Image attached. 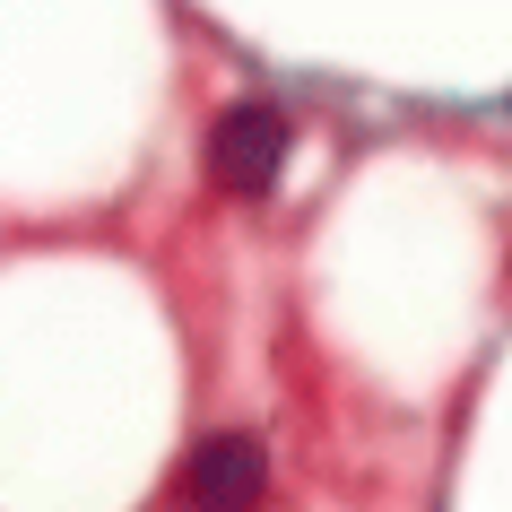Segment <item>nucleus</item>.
Returning a JSON list of instances; mask_svg holds the SVG:
<instances>
[{
  "label": "nucleus",
  "instance_id": "nucleus-1",
  "mask_svg": "<svg viewBox=\"0 0 512 512\" xmlns=\"http://www.w3.org/2000/svg\"><path fill=\"white\" fill-rule=\"evenodd\" d=\"M287 148H296L287 105H270V96H243V105H226V113L209 122V183L235 191V200H261V191L278 183Z\"/></svg>",
  "mask_w": 512,
  "mask_h": 512
},
{
  "label": "nucleus",
  "instance_id": "nucleus-2",
  "mask_svg": "<svg viewBox=\"0 0 512 512\" xmlns=\"http://www.w3.org/2000/svg\"><path fill=\"white\" fill-rule=\"evenodd\" d=\"M270 495V460L252 434H209V443H191L183 460V504L191 512H261Z\"/></svg>",
  "mask_w": 512,
  "mask_h": 512
}]
</instances>
